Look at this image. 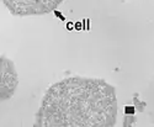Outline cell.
<instances>
[{"label":"cell","mask_w":154,"mask_h":127,"mask_svg":"<svg viewBox=\"0 0 154 127\" xmlns=\"http://www.w3.org/2000/svg\"><path fill=\"white\" fill-rule=\"evenodd\" d=\"M117 119L115 88L75 75L51 85L36 112L37 127H112Z\"/></svg>","instance_id":"6da1fadb"},{"label":"cell","mask_w":154,"mask_h":127,"mask_svg":"<svg viewBox=\"0 0 154 127\" xmlns=\"http://www.w3.org/2000/svg\"><path fill=\"white\" fill-rule=\"evenodd\" d=\"M15 16H40L54 11L66 0H2Z\"/></svg>","instance_id":"7a4b0ae2"},{"label":"cell","mask_w":154,"mask_h":127,"mask_svg":"<svg viewBox=\"0 0 154 127\" xmlns=\"http://www.w3.org/2000/svg\"><path fill=\"white\" fill-rule=\"evenodd\" d=\"M19 85V77L14 62L5 56H0V103L14 96Z\"/></svg>","instance_id":"3957f363"}]
</instances>
